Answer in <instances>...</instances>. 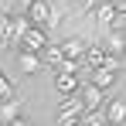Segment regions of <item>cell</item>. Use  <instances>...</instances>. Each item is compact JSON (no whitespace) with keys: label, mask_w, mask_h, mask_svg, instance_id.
<instances>
[{"label":"cell","mask_w":126,"mask_h":126,"mask_svg":"<svg viewBox=\"0 0 126 126\" xmlns=\"http://www.w3.org/2000/svg\"><path fill=\"white\" fill-rule=\"evenodd\" d=\"M3 99H17V89H14V82L0 72V102H3Z\"/></svg>","instance_id":"4fadbf2b"},{"label":"cell","mask_w":126,"mask_h":126,"mask_svg":"<svg viewBox=\"0 0 126 126\" xmlns=\"http://www.w3.org/2000/svg\"><path fill=\"white\" fill-rule=\"evenodd\" d=\"M89 82L95 85V89H109V85L116 82V72H109V68H92V72H89Z\"/></svg>","instance_id":"7c38bea8"},{"label":"cell","mask_w":126,"mask_h":126,"mask_svg":"<svg viewBox=\"0 0 126 126\" xmlns=\"http://www.w3.org/2000/svg\"><path fill=\"white\" fill-rule=\"evenodd\" d=\"M95 21L102 24V27H112V24L119 21V14H116V7H112L109 0H99V3H95Z\"/></svg>","instance_id":"9c48e42d"},{"label":"cell","mask_w":126,"mask_h":126,"mask_svg":"<svg viewBox=\"0 0 126 126\" xmlns=\"http://www.w3.org/2000/svg\"><path fill=\"white\" fill-rule=\"evenodd\" d=\"M79 102H82V112H99L106 95H102V89H95L92 82H82L79 85Z\"/></svg>","instance_id":"7a4b0ae2"},{"label":"cell","mask_w":126,"mask_h":126,"mask_svg":"<svg viewBox=\"0 0 126 126\" xmlns=\"http://www.w3.org/2000/svg\"><path fill=\"white\" fill-rule=\"evenodd\" d=\"M51 17H55V10H51V3H48V0H34V3L27 7V21L34 24V27H44V31H48Z\"/></svg>","instance_id":"277c9868"},{"label":"cell","mask_w":126,"mask_h":126,"mask_svg":"<svg viewBox=\"0 0 126 126\" xmlns=\"http://www.w3.org/2000/svg\"><path fill=\"white\" fill-rule=\"evenodd\" d=\"M31 3H34V0H14V10H17V14H27Z\"/></svg>","instance_id":"5bb4252c"},{"label":"cell","mask_w":126,"mask_h":126,"mask_svg":"<svg viewBox=\"0 0 126 126\" xmlns=\"http://www.w3.org/2000/svg\"><path fill=\"white\" fill-rule=\"evenodd\" d=\"M14 55H17V68H21L24 75H27V79H31V75H38V72H41L44 65H41V58H38V55H34V51H14Z\"/></svg>","instance_id":"5b68a950"},{"label":"cell","mask_w":126,"mask_h":126,"mask_svg":"<svg viewBox=\"0 0 126 126\" xmlns=\"http://www.w3.org/2000/svg\"><path fill=\"white\" fill-rule=\"evenodd\" d=\"M102 119L112 126H126V99H106L102 102Z\"/></svg>","instance_id":"3957f363"},{"label":"cell","mask_w":126,"mask_h":126,"mask_svg":"<svg viewBox=\"0 0 126 126\" xmlns=\"http://www.w3.org/2000/svg\"><path fill=\"white\" fill-rule=\"evenodd\" d=\"M38 58H41V65H44V68H51V72H58L62 62H65L62 48H58V44H51V41H48V48H41V55H38Z\"/></svg>","instance_id":"52a82bcc"},{"label":"cell","mask_w":126,"mask_h":126,"mask_svg":"<svg viewBox=\"0 0 126 126\" xmlns=\"http://www.w3.org/2000/svg\"><path fill=\"white\" fill-rule=\"evenodd\" d=\"M58 48H62V55H65V58H75V62H82V55H85V38H79V34H75V38L62 41Z\"/></svg>","instance_id":"30bf717a"},{"label":"cell","mask_w":126,"mask_h":126,"mask_svg":"<svg viewBox=\"0 0 126 126\" xmlns=\"http://www.w3.org/2000/svg\"><path fill=\"white\" fill-rule=\"evenodd\" d=\"M123 55H126V31H123Z\"/></svg>","instance_id":"9a60e30c"},{"label":"cell","mask_w":126,"mask_h":126,"mask_svg":"<svg viewBox=\"0 0 126 126\" xmlns=\"http://www.w3.org/2000/svg\"><path fill=\"white\" fill-rule=\"evenodd\" d=\"M106 55H116V58H123V31L112 24V27H106Z\"/></svg>","instance_id":"ba28073f"},{"label":"cell","mask_w":126,"mask_h":126,"mask_svg":"<svg viewBox=\"0 0 126 126\" xmlns=\"http://www.w3.org/2000/svg\"><path fill=\"white\" fill-rule=\"evenodd\" d=\"M21 109H24L21 99H3V102H0V126H7L10 119H17V116H21Z\"/></svg>","instance_id":"8fae6325"},{"label":"cell","mask_w":126,"mask_h":126,"mask_svg":"<svg viewBox=\"0 0 126 126\" xmlns=\"http://www.w3.org/2000/svg\"><path fill=\"white\" fill-rule=\"evenodd\" d=\"M34 51V55H41V48H48V31L44 27H34V24H27L21 31V38H17V44H14V51Z\"/></svg>","instance_id":"6da1fadb"},{"label":"cell","mask_w":126,"mask_h":126,"mask_svg":"<svg viewBox=\"0 0 126 126\" xmlns=\"http://www.w3.org/2000/svg\"><path fill=\"white\" fill-rule=\"evenodd\" d=\"M79 85H82V79H79V75L55 72V92H58V95H75V92H79Z\"/></svg>","instance_id":"8992f818"}]
</instances>
